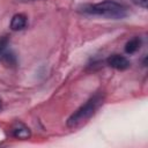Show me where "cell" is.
<instances>
[{
    "mask_svg": "<svg viewBox=\"0 0 148 148\" xmlns=\"http://www.w3.org/2000/svg\"><path fill=\"white\" fill-rule=\"evenodd\" d=\"M80 12L87 15H97L113 20H119L127 15L125 6L111 0H105L94 5H84L80 8Z\"/></svg>",
    "mask_w": 148,
    "mask_h": 148,
    "instance_id": "cell-1",
    "label": "cell"
},
{
    "mask_svg": "<svg viewBox=\"0 0 148 148\" xmlns=\"http://www.w3.org/2000/svg\"><path fill=\"white\" fill-rule=\"evenodd\" d=\"M104 96L102 92L95 94L92 97H90L83 105H81L67 120V126L71 128L79 127L83 123H86L99 108V105L103 103Z\"/></svg>",
    "mask_w": 148,
    "mask_h": 148,
    "instance_id": "cell-2",
    "label": "cell"
},
{
    "mask_svg": "<svg viewBox=\"0 0 148 148\" xmlns=\"http://www.w3.org/2000/svg\"><path fill=\"white\" fill-rule=\"evenodd\" d=\"M106 62L110 67L118 69V71H125L130 67V61L126 57L120 56V54H111L108 59Z\"/></svg>",
    "mask_w": 148,
    "mask_h": 148,
    "instance_id": "cell-3",
    "label": "cell"
},
{
    "mask_svg": "<svg viewBox=\"0 0 148 148\" xmlns=\"http://www.w3.org/2000/svg\"><path fill=\"white\" fill-rule=\"evenodd\" d=\"M12 133L17 139H28L31 135L29 127H27L22 123H16L12 128Z\"/></svg>",
    "mask_w": 148,
    "mask_h": 148,
    "instance_id": "cell-4",
    "label": "cell"
},
{
    "mask_svg": "<svg viewBox=\"0 0 148 148\" xmlns=\"http://www.w3.org/2000/svg\"><path fill=\"white\" fill-rule=\"evenodd\" d=\"M27 16L24 14H15L13 17H12V21H10V29L13 31H18V30H22L25 28L27 25Z\"/></svg>",
    "mask_w": 148,
    "mask_h": 148,
    "instance_id": "cell-5",
    "label": "cell"
},
{
    "mask_svg": "<svg viewBox=\"0 0 148 148\" xmlns=\"http://www.w3.org/2000/svg\"><path fill=\"white\" fill-rule=\"evenodd\" d=\"M140 45H141V39L139 37H134V38L130 39L126 43V45H125V52L127 54H133L134 52H136L140 49Z\"/></svg>",
    "mask_w": 148,
    "mask_h": 148,
    "instance_id": "cell-6",
    "label": "cell"
},
{
    "mask_svg": "<svg viewBox=\"0 0 148 148\" xmlns=\"http://www.w3.org/2000/svg\"><path fill=\"white\" fill-rule=\"evenodd\" d=\"M8 43H9L8 37H6V36L0 37V58H2V56L5 54L7 46H8Z\"/></svg>",
    "mask_w": 148,
    "mask_h": 148,
    "instance_id": "cell-7",
    "label": "cell"
},
{
    "mask_svg": "<svg viewBox=\"0 0 148 148\" xmlns=\"http://www.w3.org/2000/svg\"><path fill=\"white\" fill-rule=\"evenodd\" d=\"M133 3L142 7V8H147V0H131Z\"/></svg>",
    "mask_w": 148,
    "mask_h": 148,
    "instance_id": "cell-8",
    "label": "cell"
},
{
    "mask_svg": "<svg viewBox=\"0 0 148 148\" xmlns=\"http://www.w3.org/2000/svg\"><path fill=\"white\" fill-rule=\"evenodd\" d=\"M1 108H2V104H1V101H0V110H1Z\"/></svg>",
    "mask_w": 148,
    "mask_h": 148,
    "instance_id": "cell-9",
    "label": "cell"
}]
</instances>
